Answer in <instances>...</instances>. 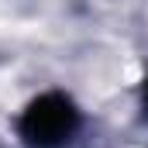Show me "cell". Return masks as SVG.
I'll use <instances>...</instances> for the list:
<instances>
[{"label":"cell","mask_w":148,"mask_h":148,"mask_svg":"<svg viewBox=\"0 0 148 148\" xmlns=\"http://www.w3.org/2000/svg\"><path fill=\"white\" fill-rule=\"evenodd\" d=\"M73 127V110L62 100H41L35 110L28 114V134L38 145H55L69 134Z\"/></svg>","instance_id":"6da1fadb"}]
</instances>
